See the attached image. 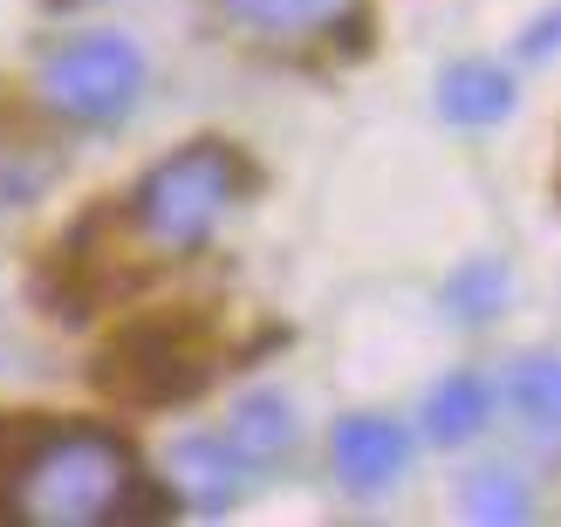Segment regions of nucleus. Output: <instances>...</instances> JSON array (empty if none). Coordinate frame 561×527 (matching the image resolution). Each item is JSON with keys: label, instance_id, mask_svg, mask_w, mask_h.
Listing matches in <instances>:
<instances>
[{"label": "nucleus", "instance_id": "10", "mask_svg": "<svg viewBox=\"0 0 561 527\" xmlns=\"http://www.w3.org/2000/svg\"><path fill=\"white\" fill-rule=\"evenodd\" d=\"M500 411V391L480 377V370H453L438 383V391L425 398V411H417V425H425L432 446H472Z\"/></svg>", "mask_w": 561, "mask_h": 527}, {"label": "nucleus", "instance_id": "15", "mask_svg": "<svg viewBox=\"0 0 561 527\" xmlns=\"http://www.w3.org/2000/svg\"><path fill=\"white\" fill-rule=\"evenodd\" d=\"M42 8H76V0H42Z\"/></svg>", "mask_w": 561, "mask_h": 527}, {"label": "nucleus", "instance_id": "7", "mask_svg": "<svg viewBox=\"0 0 561 527\" xmlns=\"http://www.w3.org/2000/svg\"><path fill=\"white\" fill-rule=\"evenodd\" d=\"M219 438L233 446V459L247 466V473H274V466L295 459V446H301V411H295V398H280V391H247L227 411Z\"/></svg>", "mask_w": 561, "mask_h": 527}, {"label": "nucleus", "instance_id": "12", "mask_svg": "<svg viewBox=\"0 0 561 527\" xmlns=\"http://www.w3.org/2000/svg\"><path fill=\"white\" fill-rule=\"evenodd\" d=\"M445 316H453L459 329H486L507 316V301H514V274L500 267V261H466L453 267V282H445Z\"/></svg>", "mask_w": 561, "mask_h": 527}, {"label": "nucleus", "instance_id": "13", "mask_svg": "<svg viewBox=\"0 0 561 527\" xmlns=\"http://www.w3.org/2000/svg\"><path fill=\"white\" fill-rule=\"evenodd\" d=\"M459 507H466V520L520 527V520H535V493H527V480L514 473V466H480V473H466Z\"/></svg>", "mask_w": 561, "mask_h": 527}, {"label": "nucleus", "instance_id": "9", "mask_svg": "<svg viewBox=\"0 0 561 527\" xmlns=\"http://www.w3.org/2000/svg\"><path fill=\"white\" fill-rule=\"evenodd\" d=\"M247 480H254V473L233 459V446L219 432H199V438H179V446H172V501L179 507L227 514L247 493Z\"/></svg>", "mask_w": 561, "mask_h": 527}, {"label": "nucleus", "instance_id": "8", "mask_svg": "<svg viewBox=\"0 0 561 527\" xmlns=\"http://www.w3.org/2000/svg\"><path fill=\"white\" fill-rule=\"evenodd\" d=\"M514 103H520L514 69L486 62V55H466V62H445V69H438V117L459 124V130H493V124H507Z\"/></svg>", "mask_w": 561, "mask_h": 527}, {"label": "nucleus", "instance_id": "2", "mask_svg": "<svg viewBox=\"0 0 561 527\" xmlns=\"http://www.w3.org/2000/svg\"><path fill=\"white\" fill-rule=\"evenodd\" d=\"M254 158L227 137H192V145L164 151L145 179L130 185L117 206L124 233L151 254H199V247L233 219V206L254 192Z\"/></svg>", "mask_w": 561, "mask_h": 527}, {"label": "nucleus", "instance_id": "11", "mask_svg": "<svg viewBox=\"0 0 561 527\" xmlns=\"http://www.w3.org/2000/svg\"><path fill=\"white\" fill-rule=\"evenodd\" d=\"M500 398H507V411L527 425V438H548L561 432V356L554 350H527L507 364V383H493Z\"/></svg>", "mask_w": 561, "mask_h": 527}, {"label": "nucleus", "instance_id": "5", "mask_svg": "<svg viewBox=\"0 0 561 527\" xmlns=\"http://www.w3.org/2000/svg\"><path fill=\"white\" fill-rule=\"evenodd\" d=\"M233 35L261 48H308V42H363V0H219Z\"/></svg>", "mask_w": 561, "mask_h": 527}, {"label": "nucleus", "instance_id": "1", "mask_svg": "<svg viewBox=\"0 0 561 527\" xmlns=\"http://www.w3.org/2000/svg\"><path fill=\"white\" fill-rule=\"evenodd\" d=\"M137 452L103 425H0V520L117 527Z\"/></svg>", "mask_w": 561, "mask_h": 527}, {"label": "nucleus", "instance_id": "6", "mask_svg": "<svg viewBox=\"0 0 561 527\" xmlns=\"http://www.w3.org/2000/svg\"><path fill=\"white\" fill-rule=\"evenodd\" d=\"M329 459H335V480L370 501V493L404 480L411 432L398 419H383V411H350V419H335V432H329Z\"/></svg>", "mask_w": 561, "mask_h": 527}, {"label": "nucleus", "instance_id": "4", "mask_svg": "<svg viewBox=\"0 0 561 527\" xmlns=\"http://www.w3.org/2000/svg\"><path fill=\"white\" fill-rule=\"evenodd\" d=\"M145 82H151V62L130 35H117V27H82V35L55 42L42 55L35 103L69 130H110L137 110Z\"/></svg>", "mask_w": 561, "mask_h": 527}, {"label": "nucleus", "instance_id": "14", "mask_svg": "<svg viewBox=\"0 0 561 527\" xmlns=\"http://www.w3.org/2000/svg\"><path fill=\"white\" fill-rule=\"evenodd\" d=\"M554 35H561V14H541V21L520 35V55H527V62H548V55H554Z\"/></svg>", "mask_w": 561, "mask_h": 527}, {"label": "nucleus", "instance_id": "3", "mask_svg": "<svg viewBox=\"0 0 561 527\" xmlns=\"http://www.w3.org/2000/svg\"><path fill=\"white\" fill-rule=\"evenodd\" d=\"M213 329L199 316H145V322H124L117 336L96 350V391H110L130 411H172L192 404L213 383Z\"/></svg>", "mask_w": 561, "mask_h": 527}]
</instances>
